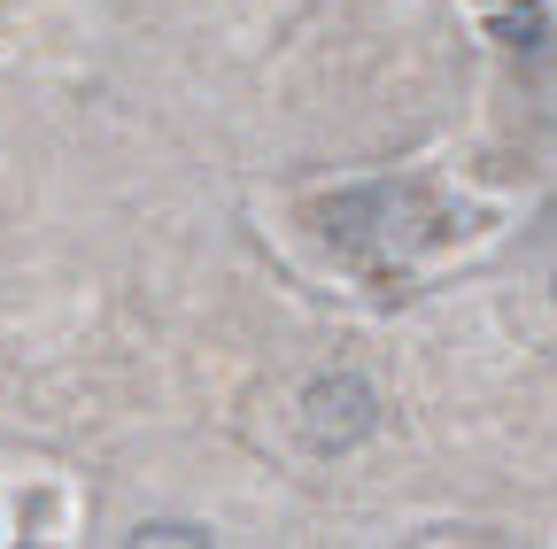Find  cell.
Returning a JSON list of instances; mask_svg holds the SVG:
<instances>
[{"mask_svg":"<svg viewBox=\"0 0 557 549\" xmlns=\"http://www.w3.org/2000/svg\"><path fill=\"white\" fill-rule=\"evenodd\" d=\"M302 434L318 449H348L372 434V387L357 372H333V379H310L302 387Z\"/></svg>","mask_w":557,"mask_h":549,"instance_id":"1","label":"cell"},{"mask_svg":"<svg viewBox=\"0 0 557 549\" xmlns=\"http://www.w3.org/2000/svg\"><path fill=\"white\" fill-rule=\"evenodd\" d=\"M132 541H139V549H148V541H209V534H194V526H139Z\"/></svg>","mask_w":557,"mask_h":549,"instance_id":"2","label":"cell"}]
</instances>
